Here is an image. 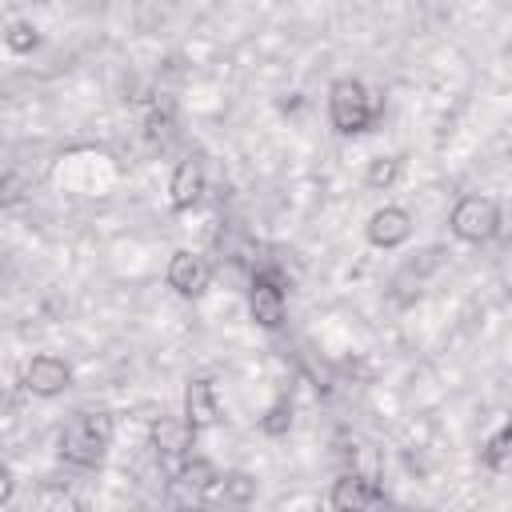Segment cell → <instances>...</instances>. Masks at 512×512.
<instances>
[{
    "label": "cell",
    "instance_id": "6da1fadb",
    "mask_svg": "<svg viewBox=\"0 0 512 512\" xmlns=\"http://www.w3.org/2000/svg\"><path fill=\"white\" fill-rule=\"evenodd\" d=\"M112 444V416L108 412H80L60 432V456L76 468H96Z\"/></svg>",
    "mask_w": 512,
    "mask_h": 512
},
{
    "label": "cell",
    "instance_id": "7a4b0ae2",
    "mask_svg": "<svg viewBox=\"0 0 512 512\" xmlns=\"http://www.w3.org/2000/svg\"><path fill=\"white\" fill-rule=\"evenodd\" d=\"M328 116H332V128L340 136H356V132H368L372 128L376 104H372L368 88L356 76H340L328 88Z\"/></svg>",
    "mask_w": 512,
    "mask_h": 512
},
{
    "label": "cell",
    "instance_id": "3957f363",
    "mask_svg": "<svg viewBox=\"0 0 512 512\" xmlns=\"http://www.w3.org/2000/svg\"><path fill=\"white\" fill-rule=\"evenodd\" d=\"M448 228L464 244H488L500 232V204L492 196H464V200H456Z\"/></svg>",
    "mask_w": 512,
    "mask_h": 512
},
{
    "label": "cell",
    "instance_id": "277c9868",
    "mask_svg": "<svg viewBox=\"0 0 512 512\" xmlns=\"http://www.w3.org/2000/svg\"><path fill=\"white\" fill-rule=\"evenodd\" d=\"M20 384H24L32 396L52 400V396L68 392V384H72V368H68V360H64V356L36 352V356H32V360L20 368Z\"/></svg>",
    "mask_w": 512,
    "mask_h": 512
},
{
    "label": "cell",
    "instance_id": "5b68a950",
    "mask_svg": "<svg viewBox=\"0 0 512 512\" xmlns=\"http://www.w3.org/2000/svg\"><path fill=\"white\" fill-rule=\"evenodd\" d=\"M208 284H212V268H208V260H204L200 252L176 248L172 260H168V288H172L176 296H184V300H196V296L208 292Z\"/></svg>",
    "mask_w": 512,
    "mask_h": 512
},
{
    "label": "cell",
    "instance_id": "8992f818",
    "mask_svg": "<svg viewBox=\"0 0 512 512\" xmlns=\"http://www.w3.org/2000/svg\"><path fill=\"white\" fill-rule=\"evenodd\" d=\"M364 236H368L372 248H384V252L408 244L412 240V216H408V208H400V204L376 208L368 216V224H364Z\"/></svg>",
    "mask_w": 512,
    "mask_h": 512
},
{
    "label": "cell",
    "instance_id": "52a82bcc",
    "mask_svg": "<svg viewBox=\"0 0 512 512\" xmlns=\"http://www.w3.org/2000/svg\"><path fill=\"white\" fill-rule=\"evenodd\" d=\"M248 312L260 328L276 332L284 324V288L272 276H256L252 288H248Z\"/></svg>",
    "mask_w": 512,
    "mask_h": 512
},
{
    "label": "cell",
    "instance_id": "ba28073f",
    "mask_svg": "<svg viewBox=\"0 0 512 512\" xmlns=\"http://www.w3.org/2000/svg\"><path fill=\"white\" fill-rule=\"evenodd\" d=\"M200 196H204V168H200V160H180L176 168H172V180H168V204H172V212H188V208H196L200 204Z\"/></svg>",
    "mask_w": 512,
    "mask_h": 512
},
{
    "label": "cell",
    "instance_id": "9c48e42d",
    "mask_svg": "<svg viewBox=\"0 0 512 512\" xmlns=\"http://www.w3.org/2000/svg\"><path fill=\"white\" fill-rule=\"evenodd\" d=\"M184 420H188L196 432H204V428H212V424L220 420L216 388H212L208 376H192V380H188V388H184Z\"/></svg>",
    "mask_w": 512,
    "mask_h": 512
},
{
    "label": "cell",
    "instance_id": "30bf717a",
    "mask_svg": "<svg viewBox=\"0 0 512 512\" xmlns=\"http://www.w3.org/2000/svg\"><path fill=\"white\" fill-rule=\"evenodd\" d=\"M192 440H196V428L184 416H156L152 420V448L160 456H188Z\"/></svg>",
    "mask_w": 512,
    "mask_h": 512
},
{
    "label": "cell",
    "instance_id": "8fae6325",
    "mask_svg": "<svg viewBox=\"0 0 512 512\" xmlns=\"http://www.w3.org/2000/svg\"><path fill=\"white\" fill-rule=\"evenodd\" d=\"M376 500H380V492H372L368 480L356 476V472L340 476V480L332 484V496H328L332 508H368V504H376Z\"/></svg>",
    "mask_w": 512,
    "mask_h": 512
},
{
    "label": "cell",
    "instance_id": "7c38bea8",
    "mask_svg": "<svg viewBox=\"0 0 512 512\" xmlns=\"http://www.w3.org/2000/svg\"><path fill=\"white\" fill-rule=\"evenodd\" d=\"M400 168H404L400 156H372V164H368V172H364V184H368L372 192H388V188L400 180Z\"/></svg>",
    "mask_w": 512,
    "mask_h": 512
},
{
    "label": "cell",
    "instance_id": "4fadbf2b",
    "mask_svg": "<svg viewBox=\"0 0 512 512\" xmlns=\"http://www.w3.org/2000/svg\"><path fill=\"white\" fill-rule=\"evenodd\" d=\"M480 460H484V468H492V472H508V468H512V432L500 428V432L484 444Z\"/></svg>",
    "mask_w": 512,
    "mask_h": 512
},
{
    "label": "cell",
    "instance_id": "5bb4252c",
    "mask_svg": "<svg viewBox=\"0 0 512 512\" xmlns=\"http://www.w3.org/2000/svg\"><path fill=\"white\" fill-rule=\"evenodd\" d=\"M36 44H40V32H36L28 20H12V24L4 28V48H8V52L28 56V52H36Z\"/></svg>",
    "mask_w": 512,
    "mask_h": 512
},
{
    "label": "cell",
    "instance_id": "9a60e30c",
    "mask_svg": "<svg viewBox=\"0 0 512 512\" xmlns=\"http://www.w3.org/2000/svg\"><path fill=\"white\" fill-rule=\"evenodd\" d=\"M180 480L188 484V488H196V492H208L220 476H216V468L208 464V460H200V456H192V460H184L180 464Z\"/></svg>",
    "mask_w": 512,
    "mask_h": 512
},
{
    "label": "cell",
    "instance_id": "2e32d148",
    "mask_svg": "<svg viewBox=\"0 0 512 512\" xmlns=\"http://www.w3.org/2000/svg\"><path fill=\"white\" fill-rule=\"evenodd\" d=\"M292 428V404H288V396H280L264 416H260V432L264 436H284Z\"/></svg>",
    "mask_w": 512,
    "mask_h": 512
},
{
    "label": "cell",
    "instance_id": "e0dca14e",
    "mask_svg": "<svg viewBox=\"0 0 512 512\" xmlns=\"http://www.w3.org/2000/svg\"><path fill=\"white\" fill-rule=\"evenodd\" d=\"M220 480H224V476H220ZM252 492H256V484H252L248 476H228V480H224V496H232V500H248Z\"/></svg>",
    "mask_w": 512,
    "mask_h": 512
},
{
    "label": "cell",
    "instance_id": "ac0fdd59",
    "mask_svg": "<svg viewBox=\"0 0 512 512\" xmlns=\"http://www.w3.org/2000/svg\"><path fill=\"white\" fill-rule=\"evenodd\" d=\"M12 492H16L12 468H8V464H0V504H8V500H12Z\"/></svg>",
    "mask_w": 512,
    "mask_h": 512
}]
</instances>
